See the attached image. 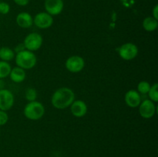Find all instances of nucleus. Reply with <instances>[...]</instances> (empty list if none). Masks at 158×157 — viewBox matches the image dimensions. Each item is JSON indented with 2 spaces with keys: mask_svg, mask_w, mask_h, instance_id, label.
Segmentation results:
<instances>
[{
  "mask_svg": "<svg viewBox=\"0 0 158 157\" xmlns=\"http://www.w3.org/2000/svg\"><path fill=\"white\" fill-rule=\"evenodd\" d=\"M24 115L30 120H39L45 113V108L41 103L38 101L29 102L23 110Z\"/></svg>",
  "mask_w": 158,
  "mask_h": 157,
  "instance_id": "3",
  "label": "nucleus"
},
{
  "mask_svg": "<svg viewBox=\"0 0 158 157\" xmlns=\"http://www.w3.org/2000/svg\"><path fill=\"white\" fill-rule=\"evenodd\" d=\"M43 41V37L40 34L37 32H32L26 35L23 42V45L26 49L31 52H34V51L39 50L41 48Z\"/></svg>",
  "mask_w": 158,
  "mask_h": 157,
  "instance_id": "4",
  "label": "nucleus"
},
{
  "mask_svg": "<svg viewBox=\"0 0 158 157\" xmlns=\"http://www.w3.org/2000/svg\"><path fill=\"white\" fill-rule=\"evenodd\" d=\"M151 84L148 82L141 81L137 85V92L140 94H147L151 89Z\"/></svg>",
  "mask_w": 158,
  "mask_h": 157,
  "instance_id": "19",
  "label": "nucleus"
},
{
  "mask_svg": "<svg viewBox=\"0 0 158 157\" xmlns=\"http://www.w3.org/2000/svg\"><path fill=\"white\" fill-rule=\"evenodd\" d=\"M25 97H26V100L29 102L35 101L37 98V92L35 89L33 88H29L26 91L25 93Z\"/></svg>",
  "mask_w": 158,
  "mask_h": 157,
  "instance_id": "20",
  "label": "nucleus"
},
{
  "mask_svg": "<svg viewBox=\"0 0 158 157\" xmlns=\"http://www.w3.org/2000/svg\"><path fill=\"white\" fill-rule=\"evenodd\" d=\"M63 0H46L45 1V9L49 15H57L62 12L63 9Z\"/></svg>",
  "mask_w": 158,
  "mask_h": 157,
  "instance_id": "10",
  "label": "nucleus"
},
{
  "mask_svg": "<svg viewBox=\"0 0 158 157\" xmlns=\"http://www.w3.org/2000/svg\"><path fill=\"white\" fill-rule=\"evenodd\" d=\"M12 67L8 62L0 61V78H6L9 75Z\"/></svg>",
  "mask_w": 158,
  "mask_h": 157,
  "instance_id": "17",
  "label": "nucleus"
},
{
  "mask_svg": "<svg viewBox=\"0 0 158 157\" xmlns=\"http://www.w3.org/2000/svg\"><path fill=\"white\" fill-rule=\"evenodd\" d=\"M25 49H25V46H24V45H23V44H19L18 46L15 47L14 52H16V53H18V52H21V51L25 50Z\"/></svg>",
  "mask_w": 158,
  "mask_h": 157,
  "instance_id": "24",
  "label": "nucleus"
},
{
  "mask_svg": "<svg viewBox=\"0 0 158 157\" xmlns=\"http://www.w3.org/2000/svg\"><path fill=\"white\" fill-rule=\"evenodd\" d=\"M15 2V3H16L17 5L20 6H24L29 3V0H13Z\"/></svg>",
  "mask_w": 158,
  "mask_h": 157,
  "instance_id": "23",
  "label": "nucleus"
},
{
  "mask_svg": "<svg viewBox=\"0 0 158 157\" xmlns=\"http://www.w3.org/2000/svg\"><path fill=\"white\" fill-rule=\"evenodd\" d=\"M16 23L19 27L29 29L33 25V18L28 12H20L16 16Z\"/></svg>",
  "mask_w": 158,
  "mask_h": 157,
  "instance_id": "13",
  "label": "nucleus"
},
{
  "mask_svg": "<svg viewBox=\"0 0 158 157\" xmlns=\"http://www.w3.org/2000/svg\"><path fill=\"white\" fill-rule=\"evenodd\" d=\"M15 52L12 49L7 46L0 48V59L2 61L9 62L15 58Z\"/></svg>",
  "mask_w": 158,
  "mask_h": 157,
  "instance_id": "15",
  "label": "nucleus"
},
{
  "mask_svg": "<svg viewBox=\"0 0 158 157\" xmlns=\"http://www.w3.org/2000/svg\"><path fill=\"white\" fill-rule=\"evenodd\" d=\"M158 22L153 17H147L143 21V28L147 32H154L157 29Z\"/></svg>",
  "mask_w": 158,
  "mask_h": 157,
  "instance_id": "16",
  "label": "nucleus"
},
{
  "mask_svg": "<svg viewBox=\"0 0 158 157\" xmlns=\"http://www.w3.org/2000/svg\"><path fill=\"white\" fill-rule=\"evenodd\" d=\"M9 76L10 77L11 80L14 83H20L24 81L25 78H26V72H25V69L16 66V67L11 69Z\"/></svg>",
  "mask_w": 158,
  "mask_h": 157,
  "instance_id": "14",
  "label": "nucleus"
},
{
  "mask_svg": "<svg viewBox=\"0 0 158 157\" xmlns=\"http://www.w3.org/2000/svg\"><path fill=\"white\" fill-rule=\"evenodd\" d=\"M65 66L69 72L77 73L84 69L85 61L83 57L80 55H72L66 60Z\"/></svg>",
  "mask_w": 158,
  "mask_h": 157,
  "instance_id": "6",
  "label": "nucleus"
},
{
  "mask_svg": "<svg viewBox=\"0 0 158 157\" xmlns=\"http://www.w3.org/2000/svg\"><path fill=\"white\" fill-rule=\"evenodd\" d=\"M75 100V94L73 91L67 87H62L56 89L52 94L51 103L58 109H64L70 106Z\"/></svg>",
  "mask_w": 158,
  "mask_h": 157,
  "instance_id": "1",
  "label": "nucleus"
},
{
  "mask_svg": "<svg viewBox=\"0 0 158 157\" xmlns=\"http://www.w3.org/2000/svg\"><path fill=\"white\" fill-rule=\"evenodd\" d=\"M9 120V115L6 111L0 110V126H4Z\"/></svg>",
  "mask_w": 158,
  "mask_h": 157,
  "instance_id": "21",
  "label": "nucleus"
},
{
  "mask_svg": "<svg viewBox=\"0 0 158 157\" xmlns=\"http://www.w3.org/2000/svg\"><path fill=\"white\" fill-rule=\"evenodd\" d=\"M10 11V6L6 2H0V13L6 15Z\"/></svg>",
  "mask_w": 158,
  "mask_h": 157,
  "instance_id": "22",
  "label": "nucleus"
},
{
  "mask_svg": "<svg viewBox=\"0 0 158 157\" xmlns=\"http://www.w3.org/2000/svg\"><path fill=\"white\" fill-rule=\"evenodd\" d=\"M124 101L127 106H128L129 107L137 108L141 103V96L137 90L131 89L125 94Z\"/></svg>",
  "mask_w": 158,
  "mask_h": 157,
  "instance_id": "11",
  "label": "nucleus"
},
{
  "mask_svg": "<svg viewBox=\"0 0 158 157\" xmlns=\"http://www.w3.org/2000/svg\"><path fill=\"white\" fill-rule=\"evenodd\" d=\"M155 104L150 99L143 100L139 105V113L143 119L152 118L155 114Z\"/></svg>",
  "mask_w": 158,
  "mask_h": 157,
  "instance_id": "9",
  "label": "nucleus"
},
{
  "mask_svg": "<svg viewBox=\"0 0 158 157\" xmlns=\"http://www.w3.org/2000/svg\"><path fill=\"white\" fill-rule=\"evenodd\" d=\"M33 24L39 29H48L53 24V18L47 12H40L34 17Z\"/></svg>",
  "mask_w": 158,
  "mask_h": 157,
  "instance_id": "8",
  "label": "nucleus"
},
{
  "mask_svg": "<svg viewBox=\"0 0 158 157\" xmlns=\"http://www.w3.org/2000/svg\"><path fill=\"white\" fill-rule=\"evenodd\" d=\"M71 113L77 118H82L87 112V106L83 100H74L70 105Z\"/></svg>",
  "mask_w": 158,
  "mask_h": 157,
  "instance_id": "12",
  "label": "nucleus"
},
{
  "mask_svg": "<svg viewBox=\"0 0 158 157\" xmlns=\"http://www.w3.org/2000/svg\"><path fill=\"white\" fill-rule=\"evenodd\" d=\"M15 61L18 67L23 69H31L36 65L37 58L33 52L25 49L15 54Z\"/></svg>",
  "mask_w": 158,
  "mask_h": 157,
  "instance_id": "2",
  "label": "nucleus"
},
{
  "mask_svg": "<svg viewBox=\"0 0 158 157\" xmlns=\"http://www.w3.org/2000/svg\"><path fill=\"white\" fill-rule=\"evenodd\" d=\"M158 84L157 83H154V85L151 86L149 92H148V96H149L150 100H151L154 103H157L158 101Z\"/></svg>",
  "mask_w": 158,
  "mask_h": 157,
  "instance_id": "18",
  "label": "nucleus"
},
{
  "mask_svg": "<svg viewBox=\"0 0 158 157\" xmlns=\"http://www.w3.org/2000/svg\"><path fill=\"white\" fill-rule=\"evenodd\" d=\"M14 95L11 91L6 89H0V110L8 111L13 106Z\"/></svg>",
  "mask_w": 158,
  "mask_h": 157,
  "instance_id": "7",
  "label": "nucleus"
},
{
  "mask_svg": "<svg viewBox=\"0 0 158 157\" xmlns=\"http://www.w3.org/2000/svg\"><path fill=\"white\" fill-rule=\"evenodd\" d=\"M153 18H154L155 19H158V6L156 5L154 6V9H153Z\"/></svg>",
  "mask_w": 158,
  "mask_h": 157,
  "instance_id": "25",
  "label": "nucleus"
},
{
  "mask_svg": "<svg viewBox=\"0 0 158 157\" xmlns=\"http://www.w3.org/2000/svg\"><path fill=\"white\" fill-rule=\"evenodd\" d=\"M118 53L123 60L129 61L137 57L138 54V48L134 43L127 42L119 48Z\"/></svg>",
  "mask_w": 158,
  "mask_h": 157,
  "instance_id": "5",
  "label": "nucleus"
},
{
  "mask_svg": "<svg viewBox=\"0 0 158 157\" xmlns=\"http://www.w3.org/2000/svg\"><path fill=\"white\" fill-rule=\"evenodd\" d=\"M3 86H4V83H3L2 80L0 78V89H3Z\"/></svg>",
  "mask_w": 158,
  "mask_h": 157,
  "instance_id": "26",
  "label": "nucleus"
}]
</instances>
